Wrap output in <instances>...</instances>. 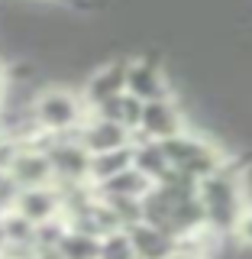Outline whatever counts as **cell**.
Wrapping results in <instances>:
<instances>
[{"label":"cell","instance_id":"3","mask_svg":"<svg viewBox=\"0 0 252 259\" xmlns=\"http://www.w3.org/2000/svg\"><path fill=\"white\" fill-rule=\"evenodd\" d=\"M129 240H133V249H136V259H168L178 253V237H172V233L159 230V227L152 224H133L126 227Z\"/></svg>","mask_w":252,"mask_h":259},{"label":"cell","instance_id":"8","mask_svg":"<svg viewBox=\"0 0 252 259\" xmlns=\"http://www.w3.org/2000/svg\"><path fill=\"white\" fill-rule=\"evenodd\" d=\"M48 172H52V162L45 156H36V152H23V156L13 159V178L20 185H42Z\"/></svg>","mask_w":252,"mask_h":259},{"label":"cell","instance_id":"12","mask_svg":"<svg viewBox=\"0 0 252 259\" xmlns=\"http://www.w3.org/2000/svg\"><path fill=\"white\" fill-rule=\"evenodd\" d=\"M133 162H136V152L123 146V149H113V152H104V156H97L91 168H94V175L100 178V182H107V178L126 172V168H133Z\"/></svg>","mask_w":252,"mask_h":259},{"label":"cell","instance_id":"6","mask_svg":"<svg viewBox=\"0 0 252 259\" xmlns=\"http://www.w3.org/2000/svg\"><path fill=\"white\" fill-rule=\"evenodd\" d=\"M84 146L91 152H97V156L113 152V149H123V146H126V126L123 123H113V120H100L97 126L87 130Z\"/></svg>","mask_w":252,"mask_h":259},{"label":"cell","instance_id":"13","mask_svg":"<svg viewBox=\"0 0 252 259\" xmlns=\"http://www.w3.org/2000/svg\"><path fill=\"white\" fill-rule=\"evenodd\" d=\"M52 210H55V198L48 191L32 188L20 198V214L26 221H45V217H52Z\"/></svg>","mask_w":252,"mask_h":259},{"label":"cell","instance_id":"14","mask_svg":"<svg viewBox=\"0 0 252 259\" xmlns=\"http://www.w3.org/2000/svg\"><path fill=\"white\" fill-rule=\"evenodd\" d=\"M100 246H104V243L84 237V233H71V237L62 240L65 259H97V256H100Z\"/></svg>","mask_w":252,"mask_h":259},{"label":"cell","instance_id":"11","mask_svg":"<svg viewBox=\"0 0 252 259\" xmlns=\"http://www.w3.org/2000/svg\"><path fill=\"white\" fill-rule=\"evenodd\" d=\"M136 168H139L145 178H152V182H162V175L172 168V162H168L162 143H149V146H142V149H136Z\"/></svg>","mask_w":252,"mask_h":259},{"label":"cell","instance_id":"15","mask_svg":"<svg viewBox=\"0 0 252 259\" xmlns=\"http://www.w3.org/2000/svg\"><path fill=\"white\" fill-rule=\"evenodd\" d=\"M100 256L104 259H136L129 233H110V237L104 240V246H100Z\"/></svg>","mask_w":252,"mask_h":259},{"label":"cell","instance_id":"16","mask_svg":"<svg viewBox=\"0 0 252 259\" xmlns=\"http://www.w3.org/2000/svg\"><path fill=\"white\" fill-rule=\"evenodd\" d=\"M233 237H236V243L242 249H252V201L242 207L239 221H236V227H233Z\"/></svg>","mask_w":252,"mask_h":259},{"label":"cell","instance_id":"9","mask_svg":"<svg viewBox=\"0 0 252 259\" xmlns=\"http://www.w3.org/2000/svg\"><path fill=\"white\" fill-rule=\"evenodd\" d=\"M123 88H126V68L123 65H110V68H104L100 75L91 81V97L97 104H104V101H110V97L123 94Z\"/></svg>","mask_w":252,"mask_h":259},{"label":"cell","instance_id":"1","mask_svg":"<svg viewBox=\"0 0 252 259\" xmlns=\"http://www.w3.org/2000/svg\"><path fill=\"white\" fill-rule=\"evenodd\" d=\"M200 204L207 210V227L217 233H233L242 207L249 204L246 198V168L236 162H226L217 175L200 182Z\"/></svg>","mask_w":252,"mask_h":259},{"label":"cell","instance_id":"7","mask_svg":"<svg viewBox=\"0 0 252 259\" xmlns=\"http://www.w3.org/2000/svg\"><path fill=\"white\" fill-rule=\"evenodd\" d=\"M152 178H145L139 168H126V172H120V175H113L104 182V188H107L110 198H145V194L152 191Z\"/></svg>","mask_w":252,"mask_h":259},{"label":"cell","instance_id":"4","mask_svg":"<svg viewBox=\"0 0 252 259\" xmlns=\"http://www.w3.org/2000/svg\"><path fill=\"white\" fill-rule=\"evenodd\" d=\"M126 91L133 97H139L142 104H149V101L168 97V84H165L162 71L152 62H136V65L126 68Z\"/></svg>","mask_w":252,"mask_h":259},{"label":"cell","instance_id":"5","mask_svg":"<svg viewBox=\"0 0 252 259\" xmlns=\"http://www.w3.org/2000/svg\"><path fill=\"white\" fill-rule=\"evenodd\" d=\"M75 117H78L75 101H71L68 94H62V91H52V94H45L42 101H39V120H42L45 126L62 130V126L75 123Z\"/></svg>","mask_w":252,"mask_h":259},{"label":"cell","instance_id":"2","mask_svg":"<svg viewBox=\"0 0 252 259\" xmlns=\"http://www.w3.org/2000/svg\"><path fill=\"white\" fill-rule=\"evenodd\" d=\"M139 126H142V133L149 136L152 143H165V140H172V136L184 133L181 110H178L168 97L145 104V107H142V123Z\"/></svg>","mask_w":252,"mask_h":259},{"label":"cell","instance_id":"10","mask_svg":"<svg viewBox=\"0 0 252 259\" xmlns=\"http://www.w3.org/2000/svg\"><path fill=\"white\" fill-rule=\"evenodd\" d=\"M48 162H52V168L65 178H81L87 172V165H91V162H87V152L78 149V146H59Z\"/></svg>","mask_w":252,"mask_h":259}]
</instances>
